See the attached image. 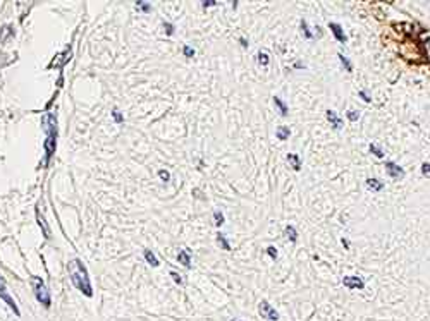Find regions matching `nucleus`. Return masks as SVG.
Wrapping results in <instances>:
<instances>
[{
	"label": "nucleus",
	"instance_id": "obj_1",
	"mask_svg": "<svg viewBox=\"0 0 430 321\" xmlns=\"http://www.w3.org/2000/svg\"><path fill=\"white\" fill-rule=\"evenodd\" d=\"M69 270V277H71V282L74 283V287L83 292L84 295L92 297L93 295V289H92V283H89V277H88V270L86 266L79 261V259H73V261L69 263L67 266Z\"/></svg>",
	"mask_w": 430,
	"mask_h": 321
},
{
	"label": "nucleus",
	"instance_id": "obj_2",
	"mask_svg": "<svg viewBox=\"0 0 430 321\" xmlns=\"http://www.w3.org/2000/svg\"><path fill=\"white\" fill-rule=\"evenodd\" d=\"M45 129H47V139H45V163L49 162V158L55 153V148H57V119H55L54 113H49V115L43 119Z\"/></svg>",
	"mask_w": 430,
	"mask_h": 321
},
{
	"label": "nucleus",
	"instance_id": "obj_3",
	"mask_svg": "<svg viewBox=\"0 0 430 321\" xmlns=\"http://www.w3.org/2000/svg\"><path fill=\"white\" fill-rule=\"evenodd\" d=\"M31 283H33V290H35L36 301H38L40 304H43L45 308H50V304H52L50 292L47 290L43 280H41V278H38V277H33V278H31Z\"/></svg>",
	"mask_w": 430,
	"mask_h": 321
},
{
	"label": "nucleus",
	"instance_id": "obj_4",
	"mask_svg": "<svg viewBox=\"0 0 430 321\" xmlns=\"http://www.w3.org/2000/svg\"><path fill=\"white\" fill-rule=\"evenodd\" d=\"M258 313L262 318H265L268 321H277L279 319V313L272 308V304L268 301H262L258 304Z\"/></svg>",
	"mask_w": 430,
	"mask_h": 321
},
{
	"label": "nucleus",
	"instance_id": "obj_5",
	"mask_svg": "<svg viewBox=\"0 0 430 321\" xmlns=\"http://www.w3.org/2000/svg\"><path fill=\"white\" fill-rule=\"evenodd\" d=\"M343 285L348 287L349 290H363L365 289V280L356 275H348L343 278Z\"/></svg>",
	"mask_w": 430,
	"mask_h": 321
},
{
	"label": "nucleus",
	"instance_id": "obj_6",
	"mask_svg": "<svg viewBox=\"0 0 430 321\" xmlns=\"http://www.w3.org/2000/svg\"><path fill=\"white\" fill-rule=\"evenodd\" d=\"M386 174L389 176L391 179H394V181H401V179H404V170L399 167V165H396L394 162H386Z\"/></svg>",
	"mask_w": 430,
	"mask_h": 321
},
{
	"label": "nucleus",
	"instance_id": "obj_7",
	"mask_svg": "<svg viewBox=\"0 0 430 321\" xmlns=\"http://www.w3.org/2000/svg\"><path fill=\"white\" fill-rule=\"evenodd\" d=\"M0 297H2L4 301L9 304V308H11L14 313H16L17 316H19V309H17V306H16V302L12 301V297L9 295V292H7V285H6V280H4V277L0 275Z\"/></svg>",
	"mask_w": 430,
	"mask_h": 321
},
{
	"label": "nucleus",
	"instance_id": "obj_8",
	"mask_svg": "<svg viewBox=\"0 0 430 321\" xmlns=\"http://www.w3.org/2000/svg\"><path fill=\"white\" fill-rule=\"evenodd\" d=\"M329 28H330V31H332V35L335 36V40H337L339 43H346L348 38H346V35H344L341 24H337V22H329Z\"/></svg>",
	"mask_w": 430,
	"mask_h": 321
},
{
	"label": "nucleus",
	"instance_id": "obj_9",
	"mask_svg": "<svg viewBox=\"0 0 430 321\" xmlns=\"http://www.w3.org/2000/svg\"><path fill=\"white\" fill-rule=\"evenodd\" d=\"M325 117H327V120L330 122V126H332L334 129H343L344 122H343V119L334 110H327V112H325Z\"/></svg>",
	"mask_w": 430,
	"mask_h": 321
},
{
	"label": "nucleus",
	"instance_id": "obj_10",
	"mask_svg": "<svg viewBox=\"0 0 430 321\" xmlns=\"http://www.w3.org/2000/svg\"><path fill=\"white\" fill-rule=\"evenodd\" d=\"M177 259H179V263H183V266L190 268L191 266V251L190 249H183V251H179Z\"/></svg>",
	"mask_w": 430,
	"mask_h": 321
},
{
	"label": "nucleus",
	"instance_id": "obj_11",
	"mask_svg": "<svg viewBox=\"0 0 430 321\" xmlns=\"http://www.w3.org/2000/svg\"><path fill=\"white\" fill-rule=\"evenodd\" d=\"M276 136H277V139L286 141V139L291 136V129H289L287 126H279L277 131H276Z\"/></svg>",
	"mask_w": 430,
	"mask_h": 321
},
{
	"label": "nucleus",
	"instance_id": "obj_12",
	"mask_svg": "<svg viewBox=\"0 0 430 321\" xmlns=\"http://www.w3.org/2000/svg\"><path fill=\"white\" fill-rule=\"evenodd\" d=\"M367 187L372 189V191H382L384 189V182L379 181V179H367Z\"/></svg>",
	"mask_w": 430,
	"mask_h": 321
},
{
	"label": "nucleus",
	"instance_id": "obj_13",
	"mask_svg": "<svg viewBox=\"0 0 430 321\" xmlns=\"http://www.w3.org/2000/svg\"><path fill=\"white\" fill-rule=\"evenodd\" d=\"M286 158H287V162H289V163L292 165V168H295L296 172L301 168V160H300V157H298L296 153H287Z\"/></svg>",
	"mask_w": 430,
	"mask_h": 321
},
{
	"label": "nucleus",
	"instance_id": "obj_14",
	"mask_svg": "<svg viewBox=\"0 0 430 321\" xmlns=\"http://www.w3.org/2000/svg\"><path fill=\"white\" fill-rule=\"evenodd\" d=\"M217 242H219V245L224 249V251H231V244H229V240L225 239V234H222V232L217 234Z\"/></svg>",
	"mask_w": 430,
	"mask_h": 321
},
{
	"label": "nucleus",
	"instance_id": "obj_15",
	"mask_svg": "<svg viewBox=\"0 0 430 321\" xmlns=\"http://www.w3.org/2000/svg\"><path fill=\"white\" fill-rule=\"evenodd\" d=\"M284 234H286V237L291 240V242H296L298 240V232H296V229L292 225H287L286 229H284Z\"/></svg>",
	"mask_w": 430,
	"mask_h": 321
},
{
	"label": "nucleus",
	"instance_id": "obj_16",
	"mask_svg": "<svg viewBox=\"0 0 430 321\" xmlns=\"http://www.w3.org/2000/svg\"><path fill=\"white\" fill-rule=\"evenodd\" d=\"M274 103H276V107L279 108V112H281V115H282V117H286V115H287V105H286V103L282 102L279 96H274Z\"/></svg>",
	"mask_w": 430,
	"mask_h": 321
},
{
	"label": "nucleus",
	"instance_id": "obj_17",
	"mask_svg": "<svg viewBox=\"0 0 430 321\" xmlns=\"http://www.w3.org/2000/svg\"><path fill=\"white\" fill-rule=\"evenodd\" d=\"M145 259L148 261V264H152V266H159V264H160L157 256H155V254L150 251V249H146V251H145Z\"/></svg>",
	"mask_w": 430,
	"mask_h": 321
},
{
	"label": "nucleus",
	"instance_id": "obj_18",
	"mask_svg": "<svg viewBox=\"0 0 430 321\" xmlns=\"http://www.w3.org/2000/svg\"><path fill=\"white\" fill-rule=\"evenodd\" d=\"M300 24H301V30H303V35H305L306 40H313V35H311V31H310V28H308V24H306L305 19H301Z\"/></svg>",
	"mask_w": 430,
	"mask_h": 321
},
{
	"label": "nucleus",
	"instance_id": "obj_19",
	"mask_svg": "<svg viewBox=\"0 0 430 321\" xmlns=\"http://www.w3.org/2000/svg\"><path fill=\"white\" fill-rule=\"evenodd\" d=\"M337 57H339V60H341V64L344 65V69H346L348 72H351V70H353V64L349 62V59H348V57H344L343 54H337Z\"/></svg>",
	"mask_w": 430,
	"mask_h": 321
},
{
	"label": "nucleus",
	"instance_id": "obj_20",
	"mask_svg": "<svg viewBox=\"0 0 430 321\" xmlns=\"http://www.w3.org/2000/svg\"><path fill=\"white\" fill-rule=\"evenodd\" d=\"M257 60H258L260 65H263V67H267V65H268V55L265 54V52H258Z\"/></svg>",
	"mask_w": 430,
	"mask_h": 321
},
{
	"label": "nucleus",
	"instance_id": "obj_21",
	"mask_svg": "<svg viewBox=\"0 0 430 321\" xmlns=\"http://www.w3.org/2000/svg\"><path fill=\"white\" fill-rule=\"evenodd\" d=\"M370 151H372L373 155H375L377 158H382V157H384V151H382L380 146H377V144H373V143L370 144Z\"/></svg>",
	"mask_w": 430,
	"mask_h": 321
},
{
	"label": "nucleus",
	"instance_id": "obj_22",
	"mask_svg": "<svg viewBox=\"0 0 430 321\" xmlns=\"http://www.w3.org/2000/svg\"><path fill=\"white\" fill-rule=\"evenodd\" d=\"M214 218H215V225H217V227L224 225L225 218H224V215H222L219 210H215V211H214Z\"/></svg>",
	"mask_w": 430,
	"mask_h": 321
},
{
	"label": "nucleus",
	"instance_id": "obj_23",
	"mask_svg": "<svg viewBox=\"0 0 430 321\" xmlns=\"http://www.w3.org/2000/svg\"><path fill=\"white\" fill-rule=\"evenodd\" d=\"M346 115H348V119L351 120V122H356V120H358V117H360V113H358L356 110H348Z\"/></svg>",
	"mask_w": 430,
	"mask_h": 321
},
{
	"label": "nucleus",
	"instance_id": "obj_24",
	"mask_svg": "<svg viewBox=\"0 0 430 321\" xmlns=\"http://www.w3.org/2000/svg\"><path fill=\"white\" fill-rule=\"evenodd\" d=\"M159 176H160V179H162L164 182H167L169 179H171V174H169L167 170H159Z\"/></svg>",
	"mask_w": 430,
	"mask_h": 321
},
{
	"label": "nucleus",
	"instance_id": "obj_25",
	"mask_svg": "<svg viewBox=\"0 0 430 321\" xmlns=\"http://www.w3.org/2000/svg\"><path fill=\"white\" fill-rule=\"evenodd\" d=\"M183 52H184V55H186V57H193V55H195V50H193L190 45H184Z\"/></svg>",
	"mask_w": 430,
	"mask_h": 321
},
{
	"label": "nucleus",
	"instance_id": "obj_26",
	"mask_svg": "<svg viewBox=\"0 0 430 321\" xmlns=\"http://www.w3.org/2000/svg\"><path fill=\"white\" fill-rule=\"evenodd\" d=\"M267 253H268V256H270L272 259H277V249L274 248V245H268V248H267Z\"/></svg>",
	"mask_w": 430,
	"mask_h": 321
},
{
	"label": "nucleus",
	"instance_id": "obj_27",
	"mask_svg": "<svg viewBox=\"0 0 430 321\" xmlns=\"http://www.w3.org/2000/svg\"><path fill=\"white\" fill-rule=\"evenodd\" d=\"M422 174H423V176L430 177V163H427V162L422 163Z\"/></svg>",
	"mask_w": 430,
	"mask_h": 321
},
{
	"label": "nucleus",
	"instance_id": "obj_28",
	"mask_svg": "<svg viewBox=\"0 0 430 321\" xmlns=\"http://www.w3.org/2000/svg\"><path fill=\"white\" fill-rule=\"evenodd\" d=\"M171 277L174 278V282H176V283H179V285H183V278L179 277L176 271H171Z\"/></svg>",
	"mask_w": 430,
	"mask_h": 321
},
{
	"label": "nucleus",
	"instance_id": "obj_29",
	"mask_svg": "<svg viewBox=\"0 0 430 321\" xmlns=\"http://www.w3.org/2000/svg\"><path fill=\"white\" fill-rule=\"evenodd\" d=\"M360 94H361V98H363V100H365V102H370V100H372V98H370V94H368V91H367V89H361V91H360Z\"/></svg>",
	"mask_w": 430,
	"mask_h": 321
},
{
	"label": "nucleus",
	"instance_id": "obj_30",
	"mask_svg": "<svg viewBox=\"0 0 430 321\" xmlns=\"http://www.w3.org/2000/svg\"><path fill=\"white\" fill-rule=\"evenodd\" d=\"M164 26L167 28V35H172V33H174V28H172V24H169V22H164Z\"/></svg>",
	"mask_w": 430,
	"mask_h": 321
},
{
	"label": "nucleus",
	"instance_id": "obj_31",
	"mask_svg": "<svg viewBox=\"0 0 430 321\" xmlns=\"http://www.w3.org/2000/svg\"><path fill=\"white\" fill-rule=\"evenodd\" d=\"M215 0H209V2H203V7H210V6H215Z\"/></svg>",
	"mask_w": 430,
	"mask_h": 321
},
{
	"label": "nucleus",
	"instance_id": "obj_32",
	"mask_svg": "<svg viewBox=\"0 0 430 321\" xmlns=\"http://www.w3.org/2000/svg\"><path fill=\"white\" fill-rule=\"evenodd\" d=\"M425 48H427L428 57H430V38H427V40H425Z\"/></svg>",
	"mask_w": 430,
	"mask_h": 321
},
{
	"label": "nucleus",
	"instance_id": "obj_33",
	"mask_svg": "<svg viewBox=\"0 0 430 321\" xmlns=\"http://www.w3.org/2000/svg\"><path fill=\"white\" fill-rule=\"evenodd\" d=\"M239 41H241V46H243V48H246V46H248V41L244 40V38H239Z\"/></svg>",
	"mask_w": 430,
	"mask_h": 321
},
{
	"label": "nucleus",
	"instance_id": "obj_34",
	"mask_svg": "<svg viewBox=\"0 0 430 321\" xmlns=\"http://www.w3.org/2000/svg\"><path fill=\"white\" fill-rule=\"evenodd\" d=\"M114 117H116V120H117V122H121V120H122V117H121V113H119V112H114Z\"/></svg>",
	"mask_w": 430,
	"mask_h": 321
},
{
	"label": "nucleus",
	"instance_id": "obj_35",
	"mask_svg": "<svg viewBox=\"0 0 430 321\" xmlns=\"http://www.w3.org/2000/svg\"><path fill=\"white\" fill-rule=\"evenodd\" d=\"M341 242H343V245H344V248H346V249H349V240H348V239H343Z\"/></svg>",
	"mask_w": 430,
	"mask_h": 321
},
{
	"label": "nucleus",
	"instance_id": "obj_36",
	"mask_svg": "<svg viewBox=\"0 0 430 321\" xmlns=\"http://www.w3.org/2000/svg\"><path fill=\"white\" fill-rule=\"evenodd\" d=\"M295 67L301 69V67H305V64H303V62H296V64H295Z\"/></svg>",
	"mask_w": 430,
	"mask_h": 321
},
{
	"label": "nucleus",
	"instance_id": "obj_37",
	"mask_svg": "<svg viewBox=\"0 0 430 321\" xmlns=\"http://www.w3.org/2000/svg\"><path fill=\"white\" fill-rule=\"evenodd\" d=\"M231 321H238V319H231Z\"/></svg>",
	"mask_w": 430,
	"mask_h": 321
}]
</instances>
